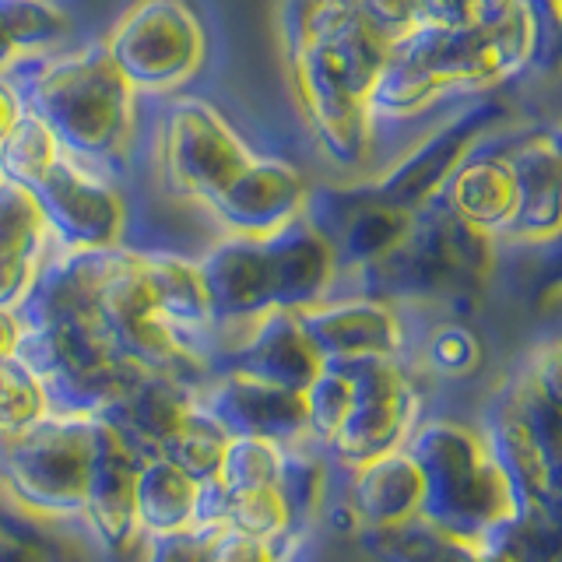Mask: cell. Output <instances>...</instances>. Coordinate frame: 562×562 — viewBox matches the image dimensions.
<instances>
[{"mask_svg": "<svg viewBox=\"0 0 562 562\" xmlns=\"http://www.w3.org/2000/svg\"><path fill=\"white\" fill-rule=\"evenodd\" d=\"M559 0H527L524 8L482 22L429 25L391 46L373 95V123H408L447 102H471L538 67L549 49Z\"/></svg>", "mask_w": 562, "mask_h": 562, "instance_id": "6da1fadb", "label": "cell"}, {"mask_svg": "<svg viewBox=\"0 0 562 562\" xmlns=\"http://www.w3.org/2000/svg\"><path fill=\"white\" fill-rule=\"evenodd\" d=\"M285 53L310 131L334 162L359 166L373 145V95L391 40L359 0H285Z\"/></svg>", "mask_w": 562, "mask_h": 562, "instance_id": "7a4b0ae2", "label": "cell"}, {"mask_svg": "<svg viewBox=\"0 0 562 562\" xmlns=\"http://www.w3.org/2000/svg\"><path fill=\"white\" fill-rule=\"evenodd\" d=\"M22 110L81 166L102 176L131 169L140 140V95L123 81L102 43L60 46L4 78Z\"/></svg>", "mask_w": 562, "mask_h": 562, "instance_id": "3957f363", "label": "cell"}, {"mask_svg": "<svg viewBox=\"0 0 562 562\" xmlns=\"http://www.w3.org/2000/svg\"><path fill=\"white\" fill-rule=\"evenodd\" d=\"M404 447L422 468L418 517L468 549L482 552L509 538L531 514L479 426L422 415Z\"/></svg>", "mask_w": 562, "mask_h": 562, "instance_id": "277c9868", "label": "cell"}, {"mask_svg": "<svg viewBox=\"0 0 562 562\" xmlns=\"http://www.w3.org/2000/svg\"><path fill=\"white\" fill-rule=\"evenodd\" d=\"M218 324H239L268 310H303L338 292L341 271L324 228L310 215L274 236H218L198 257Z\"/></svg>", "mask_w": 562, "mask_h": 562, "instance_id": "5b68a950", "label": "cell"}, {"mask_svg": "<svg viewBox=\"0 0 562 562\" xmlns=\"http://www.w3.org/2000/svg\"><path fill=\"white\" fill-rule=\"evenodd\" d=\"M496 268V243L471 233L450 211L432 201L415 211L412 225L386 257L356 274V289L383 303H429L468 313Z\"/></svg>", "mask_w": 562, "mask_h": 562, "instance_id": "8992f818", "label": "cell"}, {"mask_svg": "<svg viewBox=\"0 0 562 562\" xmlns=\"http://www.w3.org/2000/svg\"><path fill=\"white\" fill-rule=\"evenodd\" d=\"M559 341L549 338L488 401L479 429L531 509L559 517Z\"/></svg>", "mask_w": 562, "mask_h": 562, "instance_id": "52a82bcc", "label": "cell"}, {"mask_svg": "<svg viewBox=\"0 0 562 562\" xmlns=\"http://www.w3.org/2000/svg\"><path fill=\"white\" fill-rule=\"evenodd\" d=\"M95 415L49 412L25 432L0 439V496L29 520L81 517L92 468Z\"/></svg>", "mask_w": 562, "mask_h": 562, "instance_id": "ba28073f", "label": "cell"}, {"mask_svg": "<svg viewBox=\"0 0 562 562\" xmlns=\"http://www.w3.org/2000/svg\"><path fill=\"white\" fill-rule=\"evenodd\" d=\"M99 43L140 99L180 95L207 60V32L190 0H134Z\"/></svg>", "mask_w": 562, "mask_h": 562, "instance_id": "9c48e42d", "label": "cell"}, {"mask_svg": "<svg viewBox=\"0 0 562 562\" xmlns=\"http://www.w3.org/2000/svg\"><path fill=\"white\" fill-rule=\"evenodd\" d=\"M254 158L257 148L225 120L215 102L169 95L158 127V169L172 198L207 211Z\"/></svg>", "mask_w": 562, "mask_h": 562, "instance_id": "30bf717a", "label": "cell"}, {"mask_svg": "<svg viewBox=\"0 0 562 562\" xmlns=\"http://www.w3.org/2000/svg\"><path fill=\"white\" fill-rule=\"evenodd\" d=\"M341 366L351 376V408L324 453L338 471H351L408 443L426 397L404 356H366Z\"/></svg>", "mask_w": 562, "mask_h": 562, "instance_id": "8fae6325", "label": "cell"}, {"mask_svg": "<svg viewBox=\"0 0 562 562\" xmlns=\"http://www.w3.org/2000/svg\"><path fill=\"white\" fill-rule=\"evenodd\" d=\"M25 190L40 204L53 243L64 250H105L127 236V201L116 180L81 166L64 148L32 176Z\"/></svg>", "mask_w": 562, "mask_h": 562, "instance_id": "7c38bea8", "label": "cell"}, {"mask_svg": "<svg viewBox=\"0 0 562 562\" xmlns=\"http://www.w3.org/2000/svg\"><path fill=\"white\" fill-rule=\"evenodd\" d=\"M215 369H239L289 391H306L324 359L295 310H268L239 324H218Z\"/></svg>", "mask_w": 562, "mask_h": 562, "instance_id": "4fadbf2b", "label": "cell"}, {"mask_svg": "<svg viewBox=\"0 0 562 562\" xmlns=\"http://www.w3.org/2000/svg\"><path fill=\"white\" fill-rule=\"evenodd\" d=\"M140 457L123 432L95 415V443L92 468H88V488L78 524L85 527L88 541L105 555H131L140 544V527L134 514V482Z\"/></svg>", "mask_w": 562, "mask_h": 562, "instance_id": "5bb4252c", "label": "cell"}, {"mask_svg": "<svg viewBox=\"0 0 562 562\" xmlns=\"http://www.w3.org/2000/svg\"><path fill=\"white\" fill-rule=\"evenodd\" d=\"M499 105H492L485 99H471L457 116H450L443 127L432 131L426 140L401 158L394 169H386L376 183H369L366 190L380 198L383 204H394L401 211H418L439 198L447 176L457 169V162L479 145V140L496 131Z\"/></svg>", "mask_w": 562, "mask_h": 562, "instance_id": "9a60e30c", "label": "cell"}, {"mask_svg": "<svg viewBox=\"0 0 562 562\" xmlns=\"http://www.w3.org/2000/svg\"><path fill=\"white\" fill-rule=\"evenodd\" d=\"M313 187L306 172L281 155H260L239 172L218 201H211L204 215L218 225L222 236H274L285 225L306 215Z\"/></svg>", "mask_w": 562, "mask_h": 562, "instance_id": "2e32d148", "label": "cell"}, {"mask_svg": "<svg viewBox=\"0 0 562 562\" xmlns=\"http://www.w3.org/2000/svg\"><path fill=\"white\" fill-rule=\"evenodd\" d=\"M295 313L324 362L408 351V327H404L401 306L383 303V299L362 292H330Z\"/></svg>", "mask_w": 562, "mask_h": 562, "instance_id": "e0dca14e", "label": "cell"}, {"mask_svg": "<svg viewBox=\"0 0 562 562\" xmlns=\"http://www.w3.org/2000/svg\"><path fill=\"white\" fill-rule=\"evenodd\" d=\"M198 401L215 415L228 436H263L274 443H313L306 429V397L239 369H215L201 386Z\"/></svg>", "mask_w": 562, "mask_h": 562, "instance_id": "ac0fdd59", "label": "cell"}, {"mask_svg": "<svg viewBox=\"0 0 562 562\" xmlns=\"http://www.w3.org/2000/svg\"><path fill=\"white\" fill-rule=\"evenodd\" d=\"M499 131V127H496ZM488 131L479 145H474L457 169L447 176L443 190H439V204H443L457 222H464L471 233L485 236L488 243H509L517 215H520V187L517 176L496 148Z\"/></svg>", "mask_w": 562, "mask_h": 562, "instance_id": "d6986e66", "label": "cell"}, {"mask_svg": "<svg viewBox=\"0 0 562 562\" xmlns=\"http://www.w3.org/2000/svg\"><path fill=\"white\" fill-rule=\"evenodd\" d=\"M520 187V215L506 246H552L559 239V134L552 127H499L492 134Z\"/></svg>", "mask_w": 562, "mask_h": 562, "instance_id": "ffe728a7", "label": "cell"}, {"mask_svg": "<svg viewBox=\"0 0 562 562\" xmlns=\"http://www.w3.org/2000/svg\"><path fill=\"white\" fill-rule=\"evenodd\" d=\"M193 404H198V386L193 383L172 373H158V369H145L99 418L113 422L140 457H151L180 429Z\"/></svg>", "mask_w": 562, "mask_h": 562, "instance_id": "44dd1931", "label": "cell"}, {"mask_svg": "<svg viewBox=\"0 0 562 562\" xmlns=\"http://www.w3.org/2000/svg\"><path fill=\"white\" fill-rule=\"evenodd\" d=\"M345 474V496L356 509L362 531H386L418 517L422 506V468L408 447L373 457Z\"/></svg>", "mask_w": 562, "mask_h": 562, "instance_id": "7402d4cb", "label": "cell"}, {"mask_svg": "<svg viewBox=\"0 0 562 562\" xmlns=\"http://www.w3.org/2000/svg\"><path fill=\"white\" fill-rule=\"evenodd\" d=\"M201 482L176 468L169 457L151 453L137 468L134 482V514L140 535H169L183 531L198 520Z\"/></svg>", "mask_w": 562, "mask_h": 562, "instance_id": "603a6c76", "label": "cell"}, {"mask_svg": "<svg viewBox=\"0 0 562 562\" xmlns=\"http://www.w3.org/2000/svg\"><path fill=\"white\" fill-rule=\"evenodd\" d=\"M70 40L75 22L57 0H0V81Z\"/></svg>", "mask_w": 562, "mask_h": 562, "instance_id": "cb8c5ba5", "label": "cell"}, {"mask_svg": "<svg viewBox=\"0 0 562 562\" xmlns=\"http://www.w3.org/2000/svg\"><path fill=\"white\" fill-rule=\"evenodd\" d=\"M225 443H228L225 426L198 401L190 408V415L180 422V429L158 447V453L169 457L176 468H183L190 479L207 482V479H215V471L222 464Z\"/></svg>", "mask_w": 562, "mask_h": 562, "instance_id": "d4e9b609", "label": "cell"}, {"mask_svg": "<svg viewBox=\"0 0 562 562\" xmlns=\"http://www.w3.org/2000/svg\"><path fill=\"white\" fill-rule=\"evenodd\" d=\"M281 464H285V443L263 436H228L215 482L222 492H243L257 485H278Z\"/></svg>", "mask_w": 562, "mask_h": 562, "instance_id": "484cf974", "label": "cell"}, {"mask_svg": "<svg viewBox=\"0 0 562 562\" xmlns=\"http://www.w3.org/2000/svg\"><path fill=\"white\" fill-rule=\"evenodd\" d=\"M53 412L43 380L18 356H0V439L25 432Z\"/></svg>", "mask_w": 562, "mask_h": 562, "instance_id": "4316f807", "label": "cell"}, {"mask_svg": "<svg viewBox=\"0 0 562 562\" xmlns=\"http://www.w3.org/2000/svg\"><path fill=\"white\" fill-rule=\"evenodd\" d=\"M225 524L236 527V531L257 535L278 541L289 531H295L292 524V509L281 496L278 485H257V488H243V492H228L225 499Z\"/></svg>", "mask_w": 562, "mask_h": 562, "instance_id": "83f0119b", "label": "cell"}, {"mask_svg": "<svg viewBox=\"0 0 562 562\" xmlns=\"http://www.w3.org/2000/svg\"><path fill=\"white\" fill-rule=\"evenodd\" d=\"M418 362L443 380H464L482 366V341L464 324H436L418 348Z\"/></svg>", "mask_w": 562, "mask_h": 562, "instance_id": "f1b7e54d", "label": "cell"}, {"mask_svg": "<svg viewBox=\"0 0 562 562\" xmlns=\"http://www.w3.org/2000/svg\"><path fill=\"white\" fill-rule=\"evenodd\" d=\"M225 520H201L183 531H169V535H140L137 555L140 562H207V544Z\"/></svg>", "mask_w": 562, "mask_h": 562, "instance_id": "f546056e", "label": "cell"}, {"mask_svg": "<svg viewBox=\"0 0 562 562\" xmlns=\"http://www.w3.org/2000/svg\"><path fill=\"white\" fill-rule=\"evenodd\" d=\"M281 541L285 538L268 541L236 527H222L207 544V562H281Z\"/></svg>", "mask_w": 562, "mask_h": 562, "instance_id": "4dcf8cb0", "label": "cell"}, {"mask_svg": "<svg viewBox=\"0 0 562 562\" xmlns=\"http://www.w3.org/2000/svg\"><path fill=\"white\" fill-rule=\"evenodd\" d=\"M53 544L57 541L40 538L29 524L0 517V562H49Z\"/></svg>", "mask_w": 562, "mask_h": 562, "instance_id": "1f68e13d", "label": "cell"}, {"mask_svg": "<svg viewBox=\"0 0 562 562\" xmlns=\"http://www.w3.org/2000/svg\"><path fill=\"white\" fill-rule=\"evenodd\" d=\"M22 341V316L18 306H0V356H14Z\"/></svg>", "mask_w": 562, "mask_h": 562, "instance_id": "d6a6232c", "label": "cell"}, {"mask_svg": "<svg viewBox=\"0 0 562 562\" xmlns=\"http://www.w3.org/2000/svg\"><path fill=\"white\" fill-rule=\"evenodd\" d=\"M18 113H22V102H18L14 88L8 81H0V140H4V134L11 131ZM0 183H4V172H0Z\"/></svg>", "mask_w": 562, "mask_h": 562, "instance_id": "836d02e7", "label": "cell"}, {"mask_svg": "<svg viewBox=\"0 0 562 562\" xmlns=\"http://www.w3.org/2000/svg\"><path fill=\"white\" fill-rule=\"evenodd\" d=\"M49 562H81V555L75 552V549H70V544H53V559Z\"/></svg>", "mask_w": 562, "mask_h": 562, "instance_id": "e575fe53", "label": "cell"}]
</instances>
